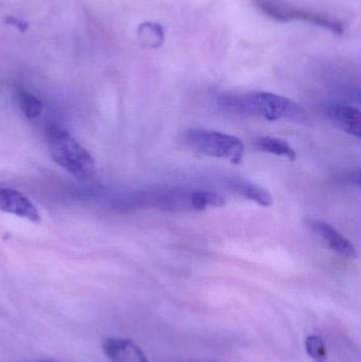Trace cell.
<instances>
[{
  "mask_svg": "<svg viewBox=\"0 0 361 362\" xmlns=\"http://www.w3.org/2000/svg\"><path fill=\"white\" fill-rule=\"evenodd\" d=\"M138 36L144 46L157 49L165 42V30L159 23H144L138 29Z\"/></svg>",
  "mask_w": 361,
  "mask_h": 362,
  "instance_id": "12",
  "label": "cell"
},
{
  "mask_svg": "<svg viewBox=\"0 0 361 362\" xmlns=\"http://www.w3.org/2000/svg\"><path fill=\"white\" fill-rule=\"evenodd\" d=\"M137 206L167 212H191L226 204L224 196L209 189L163 187L138 194L134 198Z\"/></svg>",
  "mask_w": 361,
  "mask_h": 362,
  "instance_id": "2",
  "label": "cell"
},
{
  "mask_svg": "<svg viewBox=\"0 0 361 362\" xmlns=\"http://www.w3.org/2000/svg\"><path fill=\"white\" fill-rule=\"evenodd\" d=\"M254 4L261 12L280 23H288L292 21H307L318 27L324 28L333 33L341 34L343 32V23L338 19L322 13L296 8L283 0H254Z\"/></svg>",
  "mask_w": 361,
  "mask_h": 362,
  "instance_id": "5",
  "label": "cell"
},
{
  "mask_svg": "<svg viewBox=\"0 0 361 362\" xmlns=\"http://www.w3.org/2000/svg\"><path fill=\"white\" fill-rule=\"evenodd\" d=\"M305 350L307 355L315 362H326L328 353L324 340L317 335H309L305 339Z\"/></svg>",
  "mask_w": 361,
  "mask_h": 362,
  "instance_id": "14",
  "label": "cell"
},
{
  "mask_svg": "<svg viewBox=\"0 0 361 362\" xmlns=\"http://www.w3.org/2000/svg\"><path fill=\"white\" fill-rule=\"evenodd\" d=\"M49 150L57 165L81 180H89L95 173V163L90 153L67 132L51 129Z\"/></svg>",
  "mask_w": 361,
  "mask_h": 362,
  "instance_id": "3",
  "label": "cell"
},
{
  "mask_svg": "<svg viewBox=\"0 0 361 362\" xmlns=\"http://www.w3.org/2000/svg\"><path fill=\"white\" fill-rule=\"evenodd\" d=\"M343 182L349 183L352 185H360V171L350 172V173L345 174L343 177Z\"/></svg>",
  "mask_w": 361,
  "mask_h": 362,
  "instance_id": "15",
  "label": "cell"
},
{
  "mask_svg": "<svg viewBox=\"0 0 361 362\" xmlns=\"http://www.w3.org/2000/svg\"><path fill=\"white\" fill-rule=\"evenodd\" d=\"M324 112L331 122L345 133L360 139L361 137V114L357 108L343 103H328Z\"/></svg>",
  "mask_w": 361,
  "mask_h": 362,
  "instance_id": "8",
  "label": "cell"
},
{
  "mask_svg": "<svg viewBox=\"0 0 361 362\" xmlns=\"http://www.w3.org/2000/svg\"><path fill=\"white\" fill-rule=\"evenodd\" d=\"M220 103L231 114L258 117L271 122L304 120V114L298 104L273 93L256 91L243 95H225Z\"/></svg>",
  "mask_w": 361,
  "mask_h": 362,
  "instance_id": "1",
  "label": "cell"
},
{
  "mask_svg": "<svg viewBox=\"0 0 361 362\" xmlns=\"http://www.w3.org/2000/svg\"><path fill=\"white\" fill-rule=\"evenodd\" d=\"M254 148L259 152L283 157L290 161H295L297 159V153L294 148L288 141L280 138L271 137V136L256 138L254 141Z\"/></svg>",
  "mask_w": 361,
  "mask_h": 362,
  "instance_id": "11",
  "label": "cell"
},
{
  "mask_svg": "<svg viewBox=\"0 0 361 362\" xmlns=\"http://www.w3.org/2000/svg\"><path fill=\"white\" fill-rule=\"evenodd\" d=\"M36 362H57V361H36Z\"/></svg>",
  "mask_w": 361,
  "mask_h": 362,
  "instance_id": "16",
  "label": "cell"
},
{
  "mask_svg": "<svg viewBox=\"0 0 361 362\" xmlns=\"http://www.w3.org/2000/svg\"><path fill=\"white\" fill-rule=\"evenodd\" d=\"M103 351L112 362H150L143 351L129 339L108 338L103 342Z\"/></svg>",
  "mask_w": 361,
  "mask_h": 362,
  "instance_id": "9",
  "label": "cell"
},
{
  "mask_svg": "<svg viewBox=\"0 0 361 362\" xmlns=\"http://www.w3.org/2000/svg\"><path fill=\"white\" fill-rule=\"evenodd\" d=\"M182 141L197 154L224 159L232 165H239L245 155V146L239 138L220 132L188 129L182 134Z\"/></svg>",
  "mask_w": 361,
  "mask_h": 362,
  "instance_id": "4",
  "label": "cell"
},
{
  "mask_svg": "<svg viewBox=\"0 0 361 362\" xmlns=\"http://www.w3.org/2000/svg\"><path fill=\"white\" fill-rule=\"evenodd\" d=\"M0 211L40 223L42 217L33 202L18 189L0 185Z\"/></svg>",
  "mask_w": 361,
  "mask_h": 362,
  "instance_id": "7",
  "label": "cell"
},
{
  "mask_svg": "<svg viewBox=\"0 0 361 362\" xmlns=\"http://www.w3.org/2000/svg\"><path fill=\"white\" fill-rule=\"evenodd\" d=\"M229 189L237 193L241 197L250 202H256L259 206L268 208L273 204V198L264 187L243 180H232L229 181Z\"/></svg>",
  "mask_w": 361,
  "mask_h": 362,
  "instance_id": "10",
  "label": "cell"
},
{
  "mask_svg": "<svg viewBox=\"0 0 361 362\" xmlns=\"http://www.w3.org/2000/svg\"><path fill=\"white\" fill-rule=\"evenodd\" d=\"M17 99H18L19 107H20V110L25 115V118L34 120L42 114V102L35 95L30 93L29 91L19 90Z\"/></svg>",
  "mask_w": 361,
  "mask_h": 362,
  "instance_id": "13",
  "label": "cell"
},
{
  "mask_svg": "<svg viewBox=\"0 0 361 362\" xmlns=\"http://www.w3.org/2000/svg\"><path fill=\"white\" fill-rule=\"evenodd\" d=\"M307 225L331 250L349 259L357 257L355 246L330 223L320 219L309 218Z\"/></svg>",
  "mask_w": 361,
  "mask_h": 362,
  "instance_id": "6",
  "label": "cell"
}]
</instances>
